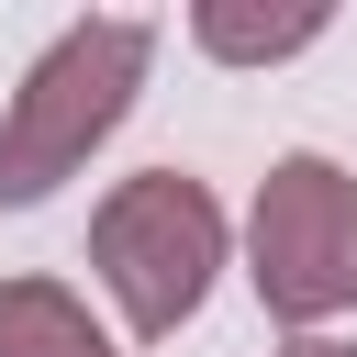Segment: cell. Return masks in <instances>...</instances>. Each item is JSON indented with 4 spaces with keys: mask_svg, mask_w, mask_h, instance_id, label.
Returning a JSON list of instances; mask_svg holds the SVG:
<instances>
[{
    "mask_svg": "<svg viewBox=\"0 0 357 357\" xmlns=\"http://www.w3.org/2000/svg\"><path fill=\"white\" fill-rule=\"evenodd\" d=\"M0 357H123L67 279H0Z\"/></svg>",
    "mask_w": 357,
    "mask_h": 357,
    "instance_id": "obj_4",
    "label": "cell"
},
{
    "mask_svg": "<svg viewBox=\"0 0 357 357\" xmlns=\"http://www.w3.org/2000/svg\"><path fill=\"white\" fill-rule=\"evenodd\" d=\"M89 268H100V290L123 301V324H134L145 346H167V335L212 301L223 201H212L190 167H145V178H123V190L89 212Z\"/></svg>",
    "mask_w": 357,
    "mask_h": 357,
    "instance_id": "obj_2",
    "label": "cell"
},
{
    "mask_svg": "<svg viewBox=\"0 0 357 357\" xmlns=\"http://www.w3.org/2000/svg\"><path fill=\"white\" fill-rule=\"evenodd\" d=\"M245 279L279 324L324 335L357 301V178L335 156H279L245 201Z\"/></svg>",
    "mask_w": 357,
    "mask_h": 357,
    "instance_id": "obj_3",
    "label": "cell"
},
{
    "mask_svg": "<svg viewBox=\"0 0 357 357\" xmlns=\"http://www.w3.org/2000/svg\"><path fill=\"white\" fill-rule=\"evenodd\" d=\"M279 357H357V346H346V335H290Z\"/></svg>",
    "mask_w": 357,
    "mask_h": 357,
    "instance_id": "obj_6",
    "label": "cell"
},
{
    "mask_svg": "<svg viewBox=\"0 0 357 357\" xmlns=\"http://www.w3.org/2000/svg\"><path fill=\"white\" fill-rule=\"evenodd\" d=\"M145 67H156V22H134V11L67 22V33L22 67V89H11V112H0V212H33L56 178H78V167L112 145V123L134 112Z\"/></svg>",
    "mask_w": 357,
    "mask_h": 357,
    "instance_id": "obj_1",
    "label": "cell"
},
{
    "mask_svg": "<svg viewBox=\"0 0 357 357\" xmlns=\"http://www.w3.org/2000/svg\"><path fill=\"white\" fill-rule=\"evenodd\" d=\"M190 45H201V56H223V67H279V56L324 45V11H312V0H301V11H245V0H201V11H190Z\"/></svg>",
    "mask_w": 357,
    "mask_h": 357,
    "instance_id": "obj_5",
    "label": "cell"
}]
</instances>
